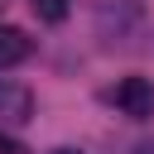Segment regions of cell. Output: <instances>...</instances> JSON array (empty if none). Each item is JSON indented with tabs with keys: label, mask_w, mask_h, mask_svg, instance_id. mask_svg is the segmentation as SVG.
<instances>
[{
	"label": "cell",
	"mask_w": 154,
	"mask_h": 154,
	"mask_svg": "<svg viewBox=\"0 0 154 154\" xmlns=\"http://www.w3.org/2000/svg\"><path fill=\"white\" fill-rule=\"evenodd\" d=\"M116 106L130 116V120H149L154 116V82L149 77H125L116 87Z\"/></svg>",
	"instance_id": "obj_1"
},
{
	"label": "cell",
	"mask_w": 154,
	"mask_h": 154,
	"mask_svg": "<svg viewBox=\"0 0 154 154\" xmlns=\"http://www.w3.org/2000/svg\"><path fill=\"white\" fill-rule=\"evenodd\" d=\"M29 10L43 19V24H63L72 14V0H29Z\"/></svg>",
	"instance_id": "obj_4"
},
{
	"label": "cell",
	"mask_w": 154,
	"mask_h": 154,
	"mask_svg": "<svg viewBox=\"0 0 154 154\" xmlns=\"http://www.w3.org/2000/svg\"><path fill=\"white\" fill-rule=\"evenodd\" d=\"M0 154H24V144H19V140H10V135H0Z\"/></svg>",
	"instance_id": "obj_5"
},
{
	"label": "cell",
	"mask_w": 154,
	"mask_h": 154,
	"mask_svg": "<svg viewBox=\"0 0 154 154\" xmlns=\"http://www.w3.org/2000/svg\"><path fill=\"white\" fill-rule=\"evenodd\" d=\"M53 154H82V149H53Z\"/></svg>",
	"instance_id": "obj_6"
},
{
	"label": "cell",
	"mask_w": 154,
	"mask_h": 154,
	"mask_svg": "<svg viewBox=\"0 0 154 154\" xmlns=\"http://www.w3.org/2000/svg\"><path fill=\"white\" fill-rule=\"evenodd\" d=\"M29 116H34V91L10 82V77H0V120L5 125H24Z\"/></svg>",
	"instance_id": "obj_2"
},
{
	"label": "cell",
	"mask_w": 154,
	"mask_h": 154,
	"mask_svg": "<svg viewBox=\"0 0 154 154\" xmlns=\"http://www.w3.org/2000/svg\"><path fill=\"white\" fill-rule=\"evenodd\" d=\"M34 53V38L24 29H0V67H19Z\"/></svg>",
	"instance_id": "obj_3"
}]
</instances>
